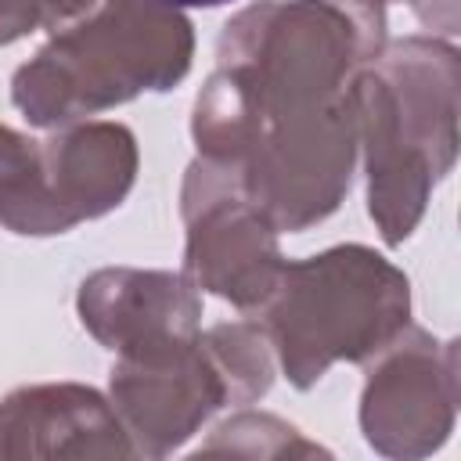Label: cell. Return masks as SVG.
Wrapping results in <instances>:
<instances>
[{
  "instance_id": "1",
  "label": "cell",
  "mask_w": 461,
  "mask_h": 461,
  "mask_svg": "<svg viewBox=\"0 0 461 461\" xmlns=\"http://www.w3.org/2000/svg\"><path fill=\"white\" fill-rule=\"evenodd\" d=\"M47 43L11 76V101L36 130L79 122L173 90L194 61V29L158 0H43Z\"/></svg>"
},
{
  "instance_id": "2",
  "label": "cell",
  "mask_w": 461,
  "mask_h": 461,
  "mask_svg": "<svg viewBox=\"0 0 461 461\" xmlns=\"http://www.w3.org/2000/svg\"><path fill=\"white\" fill-rule=\"evenodd\" d=\"M367 216L389 249L403 245L457 158L461 54L439 36H403L349 83Z\"/></svg>"
},
{
  "instance_id": "3",
  "label": "cell",
  "mask_w": 461,
  "mask_h": 461,
  "mask_svg": "<svg viewBox=\"0 0 461 461\" xmlns=\"http://www.w3.org/2000/svg\"><path fill=\"white\" fill-rule=\"evenodd\" d=\"M191 137L198 155L238 173L252 202L288 234L317 227L342 205L360 158L349 90L313 112L259 115L223 68L194 97Z\"/></svg>"
},
{
  "instance_id": "4",
  "label": "cell",
  "mask_w": 461,
  "mask_h": 461,
  "mask_svg": "<svg viewBox=\"0 0 461 461\" xmlns=\"http://www.w3.org/2000/svg\"><path fill=\"white\" fill-rule=\"evenodd\" d=\"M252 317L270 335L285 378L313 389L335 364H367L411 324V281L371 245H331L285 259Z\"/></svg>"
},
{
  "instance_id": "5",
  "label": "cell",
  "mask_w": 461,
  "mask_h": 461,
  "mask_svg": "<svg viewBox=\"0 0 461 461\" xmlns=\"http://www.w3.org/2000/svg\"><path fill=\"white\" fill-rule=\"evenodd\" d=\"M382 0H256L230 14L216 68L259 115H295L346 97L353 76L389 43Z\"/></svg>"
},
{
  "instance_id": "6",
  "label": "cell",
  "mask_w": 461,
  "mask_h": 461,
  "mask_svg": "<svg viewBox=\"0 0 461 461\" xmlns=\"http://www.w3.org/2000/svg\"><path fill=\"white\" fill-rule=\"evenodd\" d=\"M137 166L133 130L112 119H79L43 137L0 122V227L50 238L108 216L133 191Z\"/></svg>"
},
{
  "instance_id": "7",
  "label": "cell",
  "mask_w": 461,
  "mask_h": 461,
  "mask_svg": "<svg viewBox=\"0 0 461 461\" xmlns=\"http://www.w3.org/2000/svg\"><path fill=\"white\" fill-rule=\"evenodd\" d=\"M184 277L241 313H256L281 274V241L238 173L194 158L180 184Z\"/></svg>"
},
{
  "instance_id": "8",
  "label": "cell",
  "mask_w": 461,
  "mask_h": 461,
  "mask_svg": "<svg viewBox=\"0 0 461 461\" xmlns=\"http://www.w3.org/2000/svg\"><path fill=\"white\" fill-rule=\"evenodd\" d=\"M461 353L457 339L407 324L371 360L360 389V432L382 457H429L457 421Z\"/></svg>"
},
{
  "instance_id": "9",
  "label": "cell",
  "mask_w": 461,
  "mask_h": 461,
  "mask_svg": "<svg viewBox=\"0 0 461 461\" xmlns=\"http://www.w3.org/2000/svg\"><path fill=\"white\" fill-rule=\"evenodd\" d=\"M108 400L137 457L173 454L220 407H230L227 382L205 349L202 331L169 346L115 357L108 371Z\"/></svg>"
},
{
  "instance_id": "10",
  "label": "cell",
  "mask_w": 461,
  "mask_h": 461,
  "mask_svg": "<svg viewBox=\"0 0 461 461\" xmlns=\"http://www.w3.org/2000/svg\"><path fill=\"white\" fill-rule=\"evenodd\" d=\"M79 324L115 357L169 346L202 331V292L173 270L101 267L76 292Z\"/></svg>"
},
{
  "instance_id": "11",
  "label": "cell",
  "mask_w": 461,
  "mask_h": 461,
  "mask_svg": "<svg viewBox=\"0 0 461 461\" xmlns=\"http://www.w3.org/2000/svg\"><path fill=\"white\" fill-rule=\"evenodd\" d=\"M0 457H137L112 400L83 382H32L0 400Z\"/></svg>"
},
{
  "instance_id": "12",
  "label": "cell",
  "mask_w": 461,
  "mask_h": 461,
  "mask_svg": "<svg viewBox=\"0 0 461 461\" xmlns=\"http://www.w3.org/2000/svg\"><path fill=\"white\" fill-rule=\"evenodd\" d=\"M202 342L212 353V360L227 382L230 407H249L270 393L274 375H277V357H274L270 335L263 331V324L256 317L220 321L202 331Z\"/></svg>"
},
{
  "instance_id": "13",
  "label": "cell",
  "mask_w": 461,
  "mask_h": 461,
  "mask_svg": "<svg viewBox=\"0 0 461 461\" xmlns=\"http://www.w3.org/2000/svg\"><path fill=\"white\" fill-rule=\"evenodd\" d=\"M198 454H238V457H317L321 454L328 457L331 450L306 439L292 421L277 414L241 407L238 414H230L209 432Z\"/></svg>"
},
{
  "instance_id": "14",
  "label": "cell",
  "mask_w": 461,
  "mask_h": 461,
  "mask_svg": "<svg viewBox=\"0 0 461 461\" xmlns=\"http://www.w3.org/2000/svg\"><path fill=\"white\" fill-rule=\"evenodd\" d=\"M43 22V0H0V47L25 40Z\"/></svg>"
},
{
  "instance_id": "15",
  "label": "cell",
  "mask_w": 461,
  "mask_h": 461,
  "mask_svg": "<svg viewBox=\"0 0 461 461\" xmlns=\"http://www.w3.org/2000/svg\"><path fill=\"white\" fill-rule=\"evenodd\" d=\"M418 22L429 29V36H454L457 32V0H411Z\"/></svg>"
},
{
  "instance_id": "16",
  "label": "cell",
  "mask_w": 461,
  "mask_h": 461,
  "mask_svg": "<svg viewBox=\"0 0 461 461\" xmlns=\"http://www.w3.org/2000/svg\"><path fill=\"white\" fill-rule=\"evenodd\" d=\"M158 4L184 11V7H223V4H230V0H158Z\"/></svg>"
},
{
  "instance_id": "17",
  "label": "cell",
  "mask_w": 461,
  "mask_h": 461,
  "mask_svg": "<svg viewBox=\"0 0 461 461\" xmlns=\"http://www.w3.org/2000/svg\"><path fill=\"white\" fill-rule=\"evenodd\" d=\"M382 4H403V0H382Z\"/></svg>"
}]
</instances>
